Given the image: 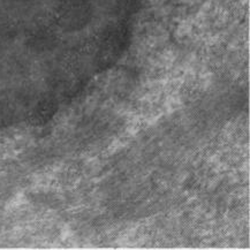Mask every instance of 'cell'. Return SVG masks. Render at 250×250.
<instances>
[{"label":"cell","mask_w":250,"mask_h":250,"mask_svg":"<svg viewBox=\"0 0 250 250\" xmlns=\"http://www.w3.org/2000/svg\"><path fill=\"white\" fill-rule=\"evenodd\" d=\"M91 15V0H60L57 8L58 23L66 30L84 28L90 21Z\"/></svg>","instance_id":"obj_2"},{"label":"cell","mask_w":250,"mask_h":250,"mask_svg":"<svg viewBox=\"0 0 250 250\" xmlns=\"http://www.w3.org/2000/svg\"><path fill=\"white\" fill-rule=\"evenodd\" d=\"M130 40V29L126 23L112 25L102 36L96 63L99 69H106L123 56Z\"/></svg>","instance_id":"obj_1"},{"label":"cell","mask_w":250,"mask_h":250,"mask_svg":"<svg viewBox=\"0 0 250 250\" xmlns=\"http://www.w3.org/2000/svg\"><path fill=\"white\" fill-rule=\"evenodd\" d=\"M31 44H33V46L36 47V49H46V45H50L51 43H52V36L46 33H42V34H37L35 35L33 37V40H31Z\"/></svg>","instance_id":"obj_5"},{"label":"cell","mask_w":250,"mask_h":250,"mask_svg":"<svg viewBox=\"0 0 250 250\" xmlns=\"http://www.w3.org/2000/svg\"><path fill=\"white\" fill-rule=\"evenodd\" d=\"M56 110V106L51 101H44L40 106L36 108V113H35V120L36 121H47L49 118L52 117Z\"/></svg>","instance_id":"obj_4"},{"label":"cell","mask_w":250,"mask_h":250,"mask_svg":"<svg viewBox=\"0 0 250 250\" xmlns=\"http://www.w3.org/2000/svg\"><path fill=\"white\" fill-rule=\"evenodd\" d=\"M143 0H102L105 9L113 15H130L139 11Z\"/></svg>","instance_id":"obj_3"}]
</instances>
